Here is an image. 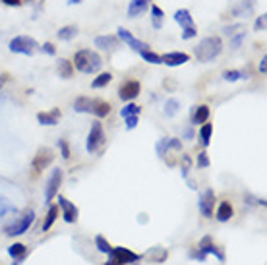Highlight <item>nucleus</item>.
<instances>
[{"instance_id":"20","label":"nucleus","mask_w":267,"mask_h":265,"mask_svg":"<svg viewBox=\"0 0 267 265\" xmlns=\"http://www.w3.org/2000/svg\"><path fill=\"white\" fill-rule=\"evenodd\" d=\"M234 217V207L231 205V201H221L217 205V211H215V219L219 223H227Z\"/></svg>"},{"instance_id":"15","label":"nucleus","mask_w":267,"mask_h":265,"mask_svg":"<svg viewBox=\"0 0 267 265\" xmlns=\"http://www.w3.org/2000/svg\"><path fill=\"white\" fill-rule=\"evenodd\" d=\"M254 10H256V0H238L233 6L231 14L234 18H248L254 14Z\"/></svg>"},{"instance_id":"53","label":"nucleus","mask_w":267,"mask_h":265,"mask_svg":"<svg viewBox=\"0 0 267 265\" xmlns=\"http://www.w3.org/2000/svg\"><path fill=\"white\" fill-rule=\"evenodd\" d=\"M105 265H120V263H116L114 259H109V261H107V263H105Z\"/></svg>"},{"instance_id":"25","label":"nucleus","mask_w":267,"mask_h":265,"mask_svg":"<svg viewBox=\"0 0 267 265\" xmlns=\"http://www.w3.org/2000/svg\"><path fill=\"white\" fill-rule=\"evenodd\" d=\"M91 109H93V99L91 97H78V99L74 101V111L76 112L91 114Z\"/></svg>"},{"instance_id":"43","label":"nucleus","mask_w":267,"mask_h":265,"mask_svg":"<svg viewBox=\"0 0 267 265\" xmlns=\"http://www.w3.org/2000/svg\"><path fill=\"white\" fill-rule=\"evenodd\" d=\"M58 147H60V155H62V159H70V145H68L66 140H58Z\"/></svg>"},{"instance_id":"2","label":"nucleus","mask_w":267,"mask_h":265,"mask_svg":"<svg viewBox=\"0 0 267 265\" xmlns=\"http://www.w3.org/2000/svg\"><path fill=\"white\" fill-rule=\"evenodd\" d=\"M223 53V41L221 37L217 35H209V37H203L200 43L194 47V56L200 60V62H211L217 56Z\"/></svg>"},{"instance_id":"46","label":"nucleus","mask_w":267,"mask_h":265,"mask_svg":"<svg viewBox=\"0 0 267 265\" xmlns=\"http://www.w3.org/2000/svg\"><path fill=\"white\" fill-rule=\"evenodd\" d=\"M39 51H43L45 55H49V56H55V55H56V47H55L53 43L39 45Z\"/></svg>"},{"instance_id":"16","label":"nucleus","mask_w":267,"mask_h":265,"mask_svg":"<svg viewBox=\"0 0 267 265\" xmlns=\"http://www.w3.org/2000/svg\"><path fill=\"white\" fill-rule=\"evenodd\" d=\"M190 60V55L186 53H178V51H172V53H167V55L161 56V64H167L168 68H176L186 64Z\"/></svg>"},{"instance_id":"27","label":"nucleus","mask_w":267,"mask_h":265,"mask_svg":"<svg viewBox=\"0 0 267 265\" xmlns=\"http://www.w3.org/2000/svg\"><path fill=\"white\" fill-rule=\"evenodd\" d=\"M56 37H58L60 41H72V39L78 37V27H76V25H64V27L58 29Z\"/></svg>"},{"instance_id":"42","label":"nucleus","mask_w":267,"mask_h":265,"mask_svg":"<svg viewBox=\"0 0 267 265\" xmlns=\"http://www.w3.org/2000/svg\"><path fill=\"white\" fill-rule=\"evenodd\" d=\"M122 120H124V124H126V130H128V132H132L134 128L138 126V122H140V116H136V114H134V116H126V118H122Z\"/></svg>"},{"instance_id":"12","label":"nucleus","mask_w":267,"mask_h":265,"mask_svg":"<svg viewBox=\"0 0 267 265\" xmlns=\"http://www.w3.org/2000/svg\"><path fill=\"white\" fill-rule=\"evenodd\" d=\"M155 149H157V155H159L161 159H165L170 149H174V151H180V149H182V140H178V138H161V140L157 142Z\"/></svg>"},{"instance_id":"23","label":"nucleus","mask_w":267,"mask_h":265,"mask_svg":"<svg viewBox=\"0 0 267 265\" xmlns=\"http://www.w3.org/2000/svg\"><path fill=\"white\" fill-rule=\"evenodd\" d=\"M109 112H111V105H109L107 101L93 99V109H91V114H95V116L101 120V118L109 116Z\"/></svg>"},{"instance_id":"38","label":"nucleus","mask_w":267,"mask_h":265,"mask_svg":"<svg viewBox=\"0 0 267 265\" xmlns=\"http://www.w3.org/2000/svg\"><path fill=\"white\" fill-rule=\"evenodd\" d=\"M182 178H190V166H192V159L188 155H182Z\"/></svg>"},{"instance_id":"17","label":"nucleus","mask_w":267,"mask_h":265,"mask_svg":"<svg viewBox=\"0 0 267 265\" xmlns=\"http://www.w3.org/2000/svg\"><path fill=\"white\" fill-rule=\"evenodd\" d=\"M118 37L116 35H99V37H95V47L103 51V53H112V51H116V47H118Z\"/></svg>"},{"instance_id":"51","label":"nucleus","mask_w":267,"mask_h":265,"mask_svg":"<svg viewBox=\"0 0 267 265\" xmlns=\"http://www.w3.org/2000/svg\"><path fill=\"white\" fill-rule=\"evenodd\" d=\"M6 81H8V76H6V74H2V76H0V89H2V85H4Z\"/></svg>"},{"instance_id":"32","label":"nucleus","mask_w":267,"mask_h":265,"mask_svg":"<svg viewBox=\"0 0 267 265\" xmlns=\"http://www.w3.org/2000/svg\"><path fill=\"white\" fill-rule=\"evenodd\" d=\"M134 114H136V116L142 114V107H138L134 101L126 103L122 109H120V116H122V118H126V116H134Z\"/></svg>"},{"instance_id":"4","label":"nucleus","mask_w":267,"mask_h":265,"mask_svg":"<svg viewBox=\"0 0 267 265\" xmlns=\"http://www.w3.org/2000/svg\"><path fill=\"white\" fill-rule=\"evenodd\" d=\"M105 142H107V138H105L103 124L99 120H95L91 124V128H89L87 142H85V151L87 153H95V151H99L101 147L105 145Z\"/></svg>"},{"instance_id":"6","label":"nucleus","mask_w":267,"mask_h":265,"mask_svg":"<svg viewBox=\"0 0 267 265\" xmlns=\"http://www.w3.org/2000/svg\"><path fill=\"white\" fill-rule=\"evenodd\" d=\"M62 180H64L62 168H53L51 176H49V180H47V186H45V201H47V203L53 201V199L58 196V190H60Z\"/></svg>"},{"instance_id":"41","label":"nucleus","mask_w":267,"mask_h":265,"mask_svg":"<svg viewBox=\"0 0 267 265\" xmlns=\"http://www.w3.org/2000/svg\"><path fill=\"white\" fill-rule=\"evenodd\" d=\"M246 39V31H240V33H234L233 37H231V47L233 49H238L240 45H242V41Z\"/></svg>"},{"instance_id":"5","label":"nucleus","mask_w":267,"mask_h":265,"mask_svg":"<svg viewBox=\"0 0 267 265\" xmlns=\"http://www.w3.org/2000/svg\"><path fill=\"white\" fill-rule=\"evenodd\" d=\"M35 223V211H27L23 217H20L18 221H14L12 225L4 227V234L6 236H20V234H25V232L31 229V225Z\"/></svg>"},{"instance_id":"31","label":"nucleus","mask_w":267,"mask_h":265,"mask_svg":"<svg viewBox=\"0 0 267 265\" xmlns=\"http://www.w3.org/2000/svg\"><path fill=\"white\" fill-rule=\"evenodd\" d=\"M58 211H60V207L58 205H51L49 207V213H47V219H45L43 223V232H47L53 225H55L56 221V217H58Z\"/></svg>"},{"instance_id":"34","label":"nucleus","mask_w":267,"mask_h":265,"mask_svg":"<svg viewBox=\"0 0 267 265\" xmlns=\"http://www.w3.org/2000/svg\"><path fill=\"white\" fill-rule=\"evenodd\" d=\"M140 56L144 58L145 62H149V64H161V55L153 53L151 49H144V51H140Z\"/></svg>"},{"instance_id":"30","label":"nucleus","mask_w":267,"mask_h":265,"mask_svg":"<svg viewBox=\"0 0 267 265\" xmlns=\"http://www.w3.org/2000/svg\"><path fill=\"white\" fill-rule=\"evenodd\" d=\"M111 81H112V74H111V72H101L99 76L91 81V87H93V89H103V87H107Z\"/></svg>"},{"instance_id":"29","label":"nucleus","mask_w":267,"mask_h":265,"mask_svg":"<svg viewBox=\"0 0 267 265\" xmlns=\"http://www.w3.org/2000/svg\"><path fill=\"white\" fill-rule=\"evenodd\" d=\"M72 74H74V64L66 58H60L58 60V76L68 79V77H72Z\"/></svg>"},{"instance_id":"35","label":"nucleus","mask_w":267,"mask_h":265,"mask_svg":"<svg viewBox=\"0 0 267 265\" xmlns=\"http://www.w3.org/2000/svg\"><path fill=\"white\" fill-rule=\"evenodd\" d=\"M95 248L99 250L101 254H109V252L112 250V246L109 244V240H107L105 236H101V234L95 236Z\"/></svg>"},{"instance_id":"1","label":"nucleus","mask_w":267,"mask_h":265,"mask_svg":"<svg viewBox=\"0 0 267 265\" xmlns=\"http://www.w3.org/2000/svg\"><path fill=\"white\" fill-rule=\"evenodd\" d=\"M74 68L81 72V74H95L103 68V58L97 51H91V49H81L74 55L72 60Z\"/></svg>"},{"instance_id":"21","label":"nucleus","mask_w":267,"mask_h":265,"mask_svg":"<svg viewBox=\"0 0 267 265\" xmlns=\"http://www.w3.org/2000/svg\"><path fill=\"white\" fill-rule=\"evenodd\" d=\"M60 120V109H53L49 112H39L37 114V122L41 126H56Z\"/></svg>"},{"instance_id":"28","label":"nucleus","mask_w":267,"mask_h":265,"mask_svg":"<svg viewBox=\"0 0 267 265\" xmlns=\"http://www.w3.org/2000/svg\"><path fill=\"white\" fill-rule=\"evenodd\" d=\"M163 112H165V116L168 118H172V116H176L178 112H180V101L174 99V97H168L165 101V107H163Z\"/></svg>"},{"instance_id":"22","label":"nucleus","mask_w":267,"mask_h":265,"mask_svg":"<svg viewBox=\"0 0 267 265\" xmlns=\"http://www.w3.org/2000/svg\"><path fill=\"white\" fill-rule=\"evenodd\" d=\"M172 18H174V22L180 25V29L196 25V23H194V20H192V14H190V10H186V8H180V10H176Z\"/></svg>"},{"instance_id":"47","label":"nucleus","mask_w":267,"mask_h":265,"mask_svg":"<svg viewBox=\"0 0 267 265\" xmlns=\"http://www.w3.org/2000/svg\"><path fill=\"white\" fill-rule=\"evenodd\" d=\"M257 70H259L261 76H265L267 74V55L261 56V60H259V64H257Z\"/></svg>"},{"instance_id":"50","label":"nucleus","mask_w":267,"mask_h":265,"mask_svg":"<svg viewBox=\"0 0 267 265\" xmlns=\"http://www.w3.org/2000/svg\"><path fill=\"white\" fill-rule=\"evenodd\" d=\"M6 6H20L22 4V0H2Z\"/></svg>"},{"instance_id":"7","label":"nucleus","mask_w":267,"mask_h":265,"mask_svg":"<svg viewBox=\"0 0 267 265\" xmlns=\"http://www.w3.org/2000/svg\"><path fill=\"white\" fill-rule=\"evenodd\" d=\"M109 257L114 259L116 263L120 265H128V263H136V261H140L142 259V255L132 252V250H128V248H122V246H116V248H112L111 252H109Z\"/></svg>"},{"instance_id":"36","label":"nucleus","mask_w":267,"mask_h":265,"mask_svg":"<svg viewBox=\"0 0 267 265\" xmlns=\"http://www.w3.org/2000/svg\"><path fill=\"white\" fill-rule=\"evenodd\" d=\"M8 254H10V257L14 259V257H20V255L27 254V248H25L23 244L16 242V244H12L10 248H8Z\"/></svg>"},{"instance_id":"44","label":"nucleus","mask_w":267,"mask_h":265,"mask_svg":"<svg viewBox=\"0 0 267 265\" xmlns=\"http://www.w3.org/2000/svg\"><path fill=\"white\" fill-rule=\"evenodd\" d=\"M198 35V29H196V25H192V27H184L182 29V39L184 41H188V39H194Z\"/></svg>"},{"instance_id":"26","label":"nucleus","mask_w":267,"mask_h":265,"mask_svg":"<svg viewBox=\"0 0 267 265\" xmlns=\"http://www.w3.org/2000/svg\"><path fill=\"white\" fill-rule=\"evenodd\" d=\"M211 136H213V124H209V120L203 122L200 126V140L203 147H209L211 144Z\"/></svg>"},{"instance_id":"10","label":"nucleus","mask_w":267,"mask_h":265,"mask_svg":"<svg viewBox=\"0 0 267 265\" xmlns=\"http://www.w3.org/2000/svg\"><path fill=\"white\" fill-rule=\"evenodd\" d=\"M198 207H200V213L203 217L211 219L213 217V209H215V192L211 188H207L205 192L200 194V201H198Z\"/></svg>"},{"instance_id":"24","label":"nucleus","mask_w":267,"mask_h":265,"mask_svg":"<svg viewBox=\"0 0 267 265\" xmlns=\"http://www.w3.org/2000/svg\"><path fill=\"white\" fill-rule=\"evenodd\" d=\"M149 10H151V23H153V27H155V29H161V27H163V18H165L163 8L151 2V4H149Z\"/></svg>"},{"instance_id":"19","label":"nucleus","mask_w":267,"mask_h":265,"mask_svg":"<svg viewBox=\"0 0 267 265\" xmlns=\"http://www.w3.org/2000/svg\"><path fill=\"white\" fill-rule=\"evenodd\" d=\"M153 0H130V6H128V18H140L144 16L145 12L149 10V4Z\"/></svg>"},{"instance_id":"40","label":"nucleus","mask_w":267,"mask_h":265,"mask_svg":"<svg viewBox=\"0 0 267 265\" xmlns=\"http://www.w3.org/2000/svg\"><path fill=\"white\" fill-rule=\"evenodd\" d=\"M265 25H267V14H261V16H257L256 23H254V31H265Z\"/></svg>"},{"instance_id":"49","label":"nucleus","mask_w":267,"mask_h":265,"mask_svg":"<svg viewBox=\"0 0 267 265\" xmlns=\"http://www.w3.org/2000/svg\"><path fill=\"white\" fill-rule=\"evenodd\" d=\"M25 257H27V254L20 255V257H14V263H12V265H22L23 261H25Z\"/></svg>"},{"instance_id":"13","label":"nucleus","mask_w":267,"mask_h":265,"mask_svg":"<svg viewBox=\"0 0 267 265\" xmlns=\"http://www.w3.org/2000/svg\"><path fill=\"white\" fill-rule=\"evenodd\" d=\"M116 37H118V41H122V43H126L128 47H132L134 51H144V49H149V45L144 43V41H140V39H136L128 29H124V27H118L116 29Z\"/></svg>"},{"instance_id":"18","label":"nucleus","mask_w":267,"mask_h":265,"mask_svg":"<svg viewBox=\"0 0 267 265\" xmlns=\"http://www.w3.org/2000/svg\"><path fill=\"white\" fill-rule=\"evenodd\" d=\"M209 114H211V109L207 107V105H196V107H192V116H190V122H192V126H200L203 122L209 120Z\"/></svg>"},{"instance_id":"37","label":"nucleus","mask_w":267,"mask_h":265,"mask_svg":"<svg viewBox=\"0 0 267 265\" xmlns=\"http://www.w3.org/2000/svg\"><path fill=\"white\" fill-rule=\"evenodd\" d=\"M16 207L12 205L8 198H0V217H4V215H8V213H16Z\"/></svg>"},{"instance_id":"11","label":"nucleus","mask_w":267,"mask_h":265,"mask_svg":"<svg viewBox=\"0 0 267 265\" xmlns=\"http://www.w3.org/2000/svg\"><path fill=\"white\" fill-rule=\"evenodd\" d=\"M53 161H55V155H53V151H51L49 147H41V149L37 151V155L33 157L31 166H33L37 172H41V170H45V168L51 165Z\"/></svg>"},{"instance_id":"48","label":"nucleus","mask_w":267,"mask_h":265,"mask_svg":"<svg viewBox=\"0 0 267 265\" xmlns=\"http://www.w3.org/2000/svg\"><path fill=\"white\" fill-rule=\"evenodd\" d=\"M182 138H184V142L192 140V138H194V128H192V126H188V128L184 130V136H182Z\"/></svg>"},{"instance_id":"39","label":"nucleus","mask_w":267,"mask_h":265,"mask_svg":"<svg viewBox=\"0 0 267 265\" xmlns=\"http://www.w3.org/2000/svg\"><path fill=\"white\" fill-rule=\"evenodd\" d=\"M196 163H198V166H200V168H207V166L211 165V161H209V155L205 153V151H200L198 159H196Z\"/></svg>"},{"instance_id":"3","label":"nucleus","mask_w":267,"mask_h":265,"mask_svg":"<svg viewBox=\"0 0 267 265\" xmlns=\"http://www.w3.org/2000/svg\"><path fill=\"white\" fill-rule=\"evenodd\" d=\"M8 49H10L12 53H16V55L33 56L39 51V43L35 41L33 37H29V35H20V37H14L8 43Z\"/></svg>"},{"instance_id":"45","label":"nucleus","mask_w":267,"mask_h":265,"mask_svg":"<svg viewBox=\"0 0 267 265\" xmlns=\"http://www.w3.org/2000/svg\"><path fill=\"white\" fill-rule=\"evenodd\" d=\"M236 29H242V23H234V25H225L223 27V33L227 35V37H233L236 33Z\"/></svg>"},{"instance_id":"9","label":"nucleus","mask_w":267,"mask_h":265,"mask_svg":"<svg viewBox=\"0 0 267 265\" xmlns=\"http://www.w3.org/2000/svg\"><path fill=\"white\" fill-rule=\"evenodd\" d=\"M56 201H58V207L62 209V219H64V221L70 223V225L78 221L79 211H78V207L70 201V199H66L64 196H60V194H58V196H56Z\"/></svg>"},{"instance_id":"8","label":"nucleus","mask_w":267,"mask_h":265,"mask_svg":"<svg viewBox=\"0 0 267 265\" xmlns=\"http://www.w3.org/2000/svg\"><path fill=\"white\" fill-rule=\"evenodd\" d=\"M140 91H142V83L138 79H128V81H124L122 85L118 87V97L124 103H130V101L138 99Z\"/></svg>"},{"instance_id":"52","label":"nucleus","mask_w":267,"mask_h":265,"mask_svg":"<svg viewBox=\"0 0 267 265\" xmlns=\"http://www.w3.org/2000/svg\"><path fill=\"white\" fill-rule=\"evenodd\" d=\"M83 0H68V4H81Z\"/></svg>"},{"instance_id":"14","label":"nucleus","mask_w":267,"mask_h":265,"mask_svg":"<svg viewBox=\"0 0 267 265\" xmlns=\"http://www.w3.org/2000/svg\"><path fill=\"white\" fill-rule=\"evenodd\" d=\"M198 250H200L203 255H215L219 261H225V252H223L221 248H217L215 244H213V238L211 236H203L200 240V246H198Z\"/></svg>"},{"instance_id":"33","label":"nucleus","mask_w":267,"mask_h":265,"mask_svg":"<svg viewBox=\"0 0 267 265\" xmlns=\"http://www.w3.org/2000/svg\"><path fill=\"white\" fill-rule=\"evenodd\" d=\"M248 74H244L242 70H225L223 72V79L225 81H238V79H246Z\"/></svg>"}]
</instances>
